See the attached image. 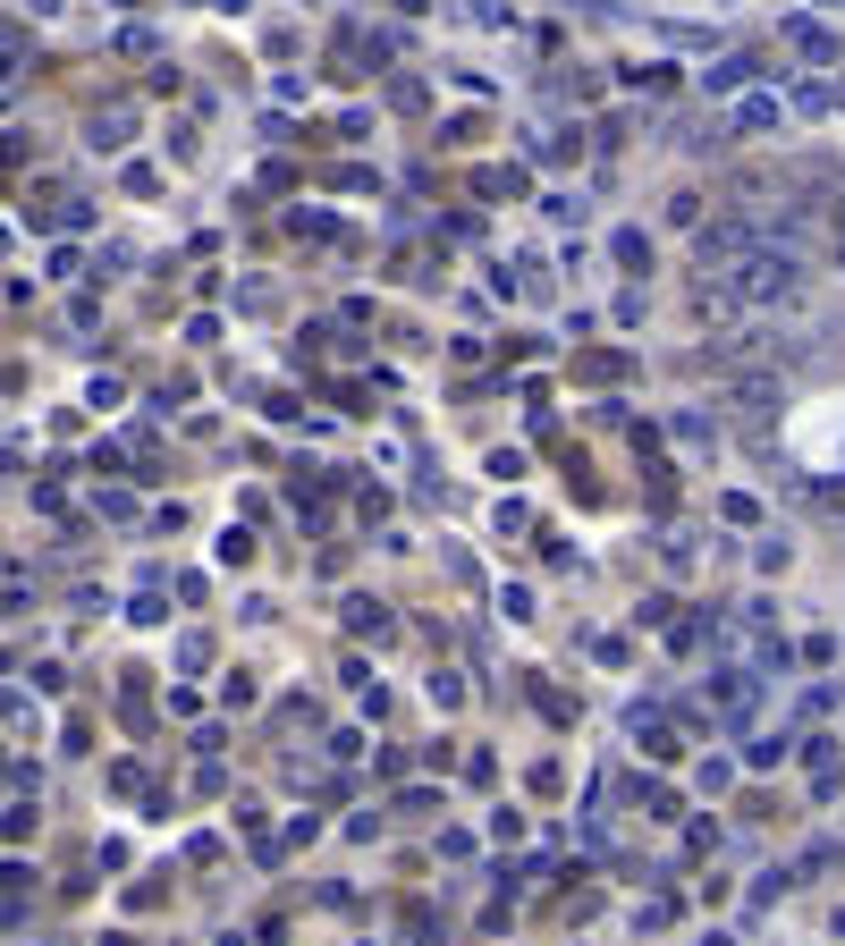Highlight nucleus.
Masks as SVG:
<instances>
[{
    "mask_svg": "<svg viewBox=\"0 0 845 946\" xmlns=\"http://www.w3.org/2000/svg\"><path fill=\"white\" fill-rule=\"evenodd\" d=\"M745 296H795V262H770V253H761V262H745Z\"/></svg>",
    "mask_w": 845,
    "mask_h": 946,
    "instance_id": "f257e3e1",
    "label": "nucleus"
}]
</instances>
